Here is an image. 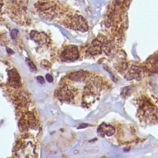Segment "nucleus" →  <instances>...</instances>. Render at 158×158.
<instances>
[{"label":"nucleus","mask_w":158,"mask_h":158,"mask_svg":"<svg viewBox=\"0 0 158 158\" xmlns=\"http://www.w3.org/2000/svg\"><path fill=\"white\" fill-rule=\"evenodd\" d=\"M98 133L100 135L102 136L104 135H106L107 136H111L114 133V129L111 125H107V124H103L99 128Z\"/></svg>","instance_id":"6e6552de"},{"label":"nucleus","mask_w":158,"mask_h":158,"mask_svg":"<svg viewBox=\"0 0 158 158\" xmlns=\"http://www.w3.org/2000/svg\"><path fill=\"white\" fill-rule=\"evenodd\" d=\"M9 81L14 87H17L20 85V77L18 72L16 69H13L9 72Z\"/></svg>","instance_id":"423d86ee"},{"label":"nucleus","mask_w":158,"mask_h":158,"mask_svg":"<svg viewBox=\"0 0 158 158\" xmlns=\"http://www.w3.org/2000/svg\"><path fill=\"white\" fill-rule=\"evenodd\" d=\"M2 4L0 3V10H1V8H2Z\"/></svg>","instance_id":"ddd939ff"},{"label":"nucleus","mask_w":158,"mask_h":158,"mask_svg":"<svg viewBox=\"0 0 158 158\" xmlns=\"http://www.w3.org/2000/svg\"><path fill=\"white\" fill-rule=\"evenodd\" d=\"M46 78H47V81H48L49 82H53V76H52L51 75H50V74H47V75H46Z\"/></svg>","instance_id":"f8f14e48"},{"label":"nucleus","mask_w":158,"mask_h":158,"mask_svg":"<svg viewBox=\"0 0 158 158\" xmlns=\"http://www.w3.org/2000/svg\"><path fill=\"white\" fill-rule=\"evenodd\" d=\"M27 62H28L29 66L31 67V69H33V70H36V67H35V65L33 64V62H32L28 59H27Z\"/></svg>","instance_id":"9b49d317"},{"label":"nucleus","mask_w":158,"mask_h":158,"mask_svg":"<svg viewBox=\"0 0 158 158\" xmlns=\"http://www.w3.org/2000/svg\"><path fill=\"white\" fill-rule=\"evenodd\" d=\"M87 77V73L83 70L74 72L69 75V78L72 81L79 82L83 81Z\"/></svg>","instance_id":"39448f33"},{"label":"nucleus","mask_w":158,"mask_h":158,"mask_svg":"<svg viewBox=\"0 0 158 158\" xmlns=\"http://www.w3.org/2000/svg\"><path fill=\"white\" fill-rule=\"evenodd\" d=\"M72 27L75 30L83 32L88 30V25L86 21L81 16H77L73 18Z\"/></svg>","instance_id":"f03ea898"},{"label":"nucleus","mask_w":158,"mask_h":158,"mask_svg":"<svg viewBox=\"0 0 158 158\" xmlns=\"http://www.w3.org/2000/svg\"><path fill=\"white\" fill-rule=\"evenodd\" d=\"M62 59L65 61H73L78 59V51L75 46H69L62 53Z\"/></svg>","instance_id":"f257e3e1"},{"label":"nucleus","mask_w":158,"mask_h":158,"mask_svg":"<svg viewBox=\"0 0 158 158\" xmlns=\"http://www.w3.org/2000/svg\"><path fill=\"white\" fill-rule=\"evenodd\" d=\"M102 50V43L99 40L95 39L92 42L90 48L88 49V52L92 55L100 54Z\"/></svg>","instance_id":"0eeeda50"},{"label":"nucleus","mask_w":158,"mask_h":158,"mask_svg":"<svg viewBox=\"0 0 158 158\" xmlns=\"http://www.w3.org/2000/svg\"><path fill=\"white\" fill-rule=\"evenodd\" d=\"M30 37L32 39L34 40L35 42L40 45L45 44L47 42L48 36L43 33H38L36 31H32L30 34Z\"/></svg>","instance_id":"20e7f679"},{"label":"nucleus","mask_w":158,"mask_h":158,"mask_svg":"<svg viewBox=\"0 0 158 158\" xmlns=\"http://www.w3.org/2000/svg\"><path fill=\"white\" fill-rule=\"evenodd\" d=\"M58 96L62 101L70 102L73 98V95L67 87H63L58 92Z\"/></svg>","instance_id":"7ed1b4c3"},{"label":"nucleus","mask_w":158,"mask_h":158,"mask_svg":"<svg viewBox=\"0 0 158 158\" xmlns=\"http://www.w3.org/2000/svg\"><path fill=\"white\" fill-rule=\"evenodd\" d=\"M37 81H38L39 83H40L41 84H43L45 83V80L43 77L42 76H38L37 77Z\"/></svg>","instance_id":"9d476101"},{"label":"nucleus","mask_w":158,"mask_h":158,"mask_svg":"<svg viewBox=\"0 0 158 158\" xmlns=\"http://www.w3.org/2000/svg\"><path fill=\"white\" fill-rule=\"evenodd\" d=\"M17 34H18V31L16 30V29H14L11 31V37L13 38H15L17 37Z\"/></svg>","instance_id":"1a4fd4ad"}]
</instances>
